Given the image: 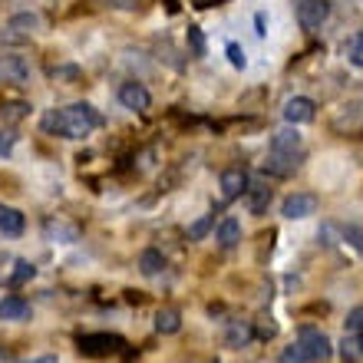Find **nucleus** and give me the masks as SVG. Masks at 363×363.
I'll return each instance as SVG.
<instances>
[{"instance_id": "f257e3e1", "label": "nucleus", "mask_w": 363, "mask_h": 363, "mask_svg": "<svg viewBox=\"0 0 363 363\" xmlns=\"http://www.w3.org/2000/svg\"><path fill=\"white\" fill-rule=\"evenodd\" d=\"M40 125H43V133L60 135V139H83V135L96 133L103 125V116L89 103H73L67 109H50L40 119Z\"/></svg>"}, {"instance_id": "f03ea898", "label": "nucleus", "mask_w": 363, "mask_h": 363, "mask_svg": "<svg viewBox=\"0 0 363 363\" xmlns=\"http://www.w3.org/2000/svg\"><path fill=\"white\" fill-rule=\"evenodd\" d=\"M330 133L344 135V139H363V99L337 106L330 116Z\"/></svg>"}, {"instance_id": "7ed1b4c3", "label": "nucleus", "mask_w": 363, "mask_h": 363, "mask_svg": "<svg viewBox=\"0 0 363 363\" xmlns=\"http://www.w3.org/2000/svg\"><path fill=\"white\" fill-rule=\"evenodd\" d=\"M297 347L304 350L307 363H327L334 357V347H330V337L324 330H314V327H304L301 337H297Z\"/></svg>"}, {"instance_id": "20e7f679", "label": "nucleus", "mask_w": 363, "mask_h": 363, "mask_svg": "<svg viewBox=\"0 0 363 363\" xmlns=\"http://www.w3.org/2000/svg\"><path fill=\"white\" fill-rule=\"evenodd\" d=\"M125 340L119 334H83L77 340V350L83 357H113V354H123Z\"/></svg>"}, {"instance_id": "39448f33", "label": "nucleus", "mask_w": 363, "mask_h": 363, "mask_svg": "<svg viewBox=\"0 0 363 363\" xmlns=\"http://www.w3.org/2000/svg\"><path fill=\"white\" fill-rule=\"evenodd\" d=\"M317 208H320V201H317V195H311V191H294V195H287V199L281 201V215L291 221L311 218V215H317Z\"/></svg>"}, {"instance_id": "423d86ee", "label": "nucleus", "mask_w": 363, "mask_h": 363, "mask_svg": "<svg viewBox=\"0 0 363 363\" xmlns=\"http://www.w3.org/2000/svg\"><path fill=\"white\" fill-rule=\"evenodd\" d=\"M327 13H330V4H327V0H301V4H297V23L304 30H320Z\"/></svg>"}, {"instance_id": "0eeeda50", "label": "nucleus", "mask_w": 363, "mask_h": 363, "mask_svg": "<svg viewBox=\"0 0 363 363\" xmlns=\"http://www.w3.org/2000/svg\"><path fill=\"white\" fill-rule=\"evenodd\" d=\"M0 83H13V86L30 83V63L23 57H0Z\"/></svg>"}, {"instance_id": "6e6552de", "label": "nucleus", "mask_w": 363, "mask_h": 363, "mask_svg": "<svg viewBox=\"0 0 363 363\" xmlns=\"http://www.w3.org/2000/svg\"><path fill=\"white\" fill-rule=\"evenodd\" d=\"M119 103H123L125 109H133V113H145V109L152 106V96H149V89H145L143 83H123V86H119Z\"/></svg>"}, {"instance_id": "1a4fd4ad", "label": "nucleus", "mask_w": 363, "mask_h": 363, "mask_svg": "<svg viewBox=\"0 0 363 363\" xmlns=\"http://www.w3.org/2000/svg\"><path fill=\"white\" fill-rule=\"evenodd\" d=\"M314 116H317V106H314V99H307V96H291L284 103V119L291 125L311 123Z\"/></svg>"}, {"instance_id": "9d476101", "label": "nucleus", "mask_w": 363, "mask_h": 363, "mask_svg": "<svg viewBox=\"0 0 363 363\" xmlns=\"http://www.w3.org/2000/svg\"><path fill=\"white\" fill-rule=\"evenodd\" d=\"M271 152H284V155H304V139L297 129H277L271 135Z\"/></svg>"}, {"instance_id": "9b49d317", "label": "nucleus", "mask_w": 363, "mask_h": 363, "mask_svg": "<svg viewBox=\"0 0 363 363\" xmlns=\"http://www.w3.org/2000/svg\"><path fill=\"white\" fill-rule=\"evenodd\" d=\"M304 155H284V152H271L268 162H264V172L277 175V179H291L297 172V165H301Z\"/></svg>"}, {"instance_id": "f8f14e48", "label": "nucleus", "mask_w": 363, "mask_h": 363, "mask_svg": "<svg viewBox=\"0 0 363 363\" xmlns=\"http://www.w3.org/2000/svg\"><path fill=\"white\" fill-rule=\"evenodd\" d=\"M251 340H255V324H251V320H231L228 330H225V347L241 350V347H248Z\"/></svg>"}, {"instance_id": "ddd939ff", "label": "nucleus", "mask_w": 363, "mask_h": 363, "mask_svg": "<svg viewBox=\"0 0 363 363\" xmlns=\"http://www.w3.org/2000/svg\"><path fill=\"white\" fill-rule=\"evenodd\" d=\"M245 189H248V175L241 169H225L221 172V195L225 199H238V195H245Z\"/></svg>"}, {"instance_id": "4468645a", "label": "nucleus", "mask_w": 363, "mask_h": 363, "mask_svg": "<svg viewBox=\"0 0 363 363\" xmlns=\"http://www.w3.org/2000/svg\"><path fill=\"white\" fill-rule=\"evenodd\" d=\"M23 228H27L23 211L10 208V205H0V231H4V235H10V238H17V235H23Z\"/></svg>"}, {"instance_id": "2eb2a0df", "label": "nucleus", "mask_w": 363, "mask_h": 363, "mask_svg": "<svg viewBox=\"0 0 363 363\" xmlns=\"http://www.w3.org/2000/svg\"><path fill=\"white\" fill-rule=\"evenodd\" d=\"M245 195H248V211H251V215H264V211H268V205H271V189H268V185H261V182H255V185H251V182H248Z\"/></svg>"}, {"instance_id": "dca6fc26", "label": "nucleus", "mask_w": 363, "mask_h": 363, "mask_svg": "<svg viewBox=\"0 0 363 363\" xmlns=\"http://www.w3.org/2000/svg\"><path fill=\"white\" fill-rule=\"evenodd\" d=\"M27 317H30V304L23 297L10 294L0 301V320H27Z\"/></svg>"}, {"instance_id": "f3484780", "label": "nucleus", "mask_w": 363, "mask_h": 363, "mask_svg": "<svg viewBox=\"0 0 363 363\" xmlns=\"http://www.w3.org/2000/svg\"><path fill=\"white\" fill-rule=\"evenodd\" d=\"M139 271H143L145 277H155V274H162V271H165V258H162V251H155V248H145L143 255H139Z\"/></svg>"}, {"instance_id": "a211bd4d", "label": "nucleus", "mask_w": 363, "mask_h": 363, "mask_svg": "<svg viewBox=\"0 0 363 363\" xmlns=\"http://www.w3.org/2000/svg\"><path fill=\"white\" fill-rule=\"evenodd\" d=\"M155 330L159 334H179L182 330V314L175 307H162L159 314H155Z\"/></svg>"}, {"instance_id": "6ab92c4d", "label": "nucleus", "mask_w": 363, "mask_h": 363, "mask_svg": "<svg viewBox=\"0 0 363 363\" xmlns=\"http://www.w3.org/2000/svg\"><path fill=\"white\" fill-rule=\"evenodd\" d=\"M238 241H241V225L235 218H225L218 225V245L221 248H238Z\"/></svg>"}, {"instance_id": "aec40b11", "label": "nucleus", "mask_w": 363, "mask_h": 363, "mask_svg": "<svg viewBox=\"0 0 363 363\" xmlns=\"http://www.w3.org/2000/svg\"><path fill=\"white\" fill-rule=\"evenodd\" d=\"M47 235L50 238H57V241H63V245H69V241L79 238V231L73 228V225H63V221H47Z\"/></svg>"}, {"instance_id": "412c9836", "label": "nucleus", "mask_w": 363, "mask_h": 363, "mask_svg": "<svg viewBox=\"0 0 363 363\" xmlns=\"http://www.w3.org/2000/svg\"><path fill=\"white\" fill-rule=\"evenodd\" d=\"M7 27H10V30H17V33H23V37H27V33H33V30L40 27V17H37V13H17V17H10Z\"/></svg>"}, {"instance_id": "4be33fe9", "label": "nucleus", "mask_w": 363, "mask_h": 363, "mask_svg": "<svg viewBox=\"0 0 363 363\" xmlns=\"http://www.w3.org/2000/svg\"><path fill=\"white\" fill-rule=\"evenodd\" d=\"M344 53H347V60H350L354 67H360V69H363V33H354V37L347 40Z\"/></svg>"}, {"instance_id": "5701e85b", "label": "nucleus", "mask_w": 363, "mask_h": 363, "mask_svg": "<svg viewBox=\"0 0 363 363\" xmlns=\"http://www.w3.org/2000/svg\"><path fill=\"white\" fill-rule=\"evenodd\" d=\"M211 225H215V215H201V218L189 228V241H201L211 231Z\"/></svg>"}, {"instance_id": "b1692460", "label": "nucleus", "mask_w": 363, "mask_h": 363, "mask_svg": "<svg viewBox=\"0 0 363 363\" xmlns=\"http://www.w3.org/2000/svg\"><path fill=\"white\" fill-rule=\"evenodd\" d=\"M340 354H344V360H357V357H363L357 334H347V337H344V344H340Z\"/></svg>"}, {"instance_id": "393cba45", "label": "nucleus", "mask_w": 363, "mask_h": 363, "mask_svg": "<svg viewBox=\"0 0 363 363\" xmlns=\"http://www.w3.org/2000/svg\"><path fill=\"white\" fill-rule=\"evenodd\" d=\"M33 274H37V271H33V264H30V261H17V271L10 274V284L17 287V284H23V281H30Z\"/></svg>"}, {"instance_id": "a878e982", "label": "nucleus", "mask_w": 363, "mask_h": 363, "mask_svg": "<svg viewBox=\"0 0 363 363\" xmlns=\"http://www.w3.org/2000/svg\"><path fill=\"white\" fill-rule=\"evenodd\" d=\"M277 363H307V357H304V350H301L297 344H291V347H284V350H281Z\"/></svg>"}, {"instance_id": "bb28decb", "label": "nucleus", "mask_w": 363, "mask_h": 363, "mask_svg": "<svg viewBox=\"0 0 363 363\" xmlns=\"http://www.w3.org/2000/svg\"><path fill=\"white\" fill-rule=\"evenodd\" d=\"M340 235H344V241H350L357 251L363 255V228H357V225H347V228H340Z\"/></svg>"}, {"instance_id": "cd10ccee", "label": "nucleus", "mask_w": 363, "mask_h": 363, "mask_svg": "<svg viewBox=\"0 0 363 363\" xmlns=\"http://www.w3.org/2000/svg\"><path fill=\"white\" fill-rule=\"evenodd\" d=\"M344 327H347V334H357V330H363V304H360V307H354V311L347 314Z\"/></svg>"}, {"instance_id": "c85d7f7f", "label": "nucleus", "mask_w": 363, "mask_h": 363, "mask_svg": "<svg viewBox=\"0 0 363 363\" xmlns=\"http://www.w3.org/2000/svg\"><path fill=\"white\" fill-rule=\"evenodd\" d=\"M189 47L195 57H205V37H201L199 27H189Z\"/></svg>"}, {"instance_id": "c756f323", "label": "nucleus", "mask_w": 363, "mask_h": 363, "mask_svg": "<svg viewBox=\"0 0 363 363\" xmlns=\"http://www.w3.org/2000/svg\"><path fill=\"white\" fill-rule=\"evenodd\" d=\"M228 60H231V67H238V69H245V50L238 47V43H228Z\"/></svg>"}, {"instance_id": "7c9ffc66", "label": "nucleus", "mask_w": 363, "mask_h": 363, "mask_svg": "<svg viewBox=\"0 0 363 363\" xmlns=\"http://www.w3.org/2000/svg\"><path fill=\"white\" fill-rule=\"evenodd\" d=\"M13 143H17V135H13V133H0V155H10Z\"/></svg>"}, {"instance_id": "2f4dec72", "label": "nucleus", "mask_w": 363, "mask_h": 363, "mask_svg": "<svg viewBox=\"0 0 363 363\" xmlns=\"http://www.w3.org/2000/svg\"><path fill=\"white\" fill-rule=\"evenodd\" d=\"M274 334H277V327H274V324H261V327H258V337H261V340H271Z\"/></svg>"}, {"instance_id": "473e14b6", "label": "nucleus", "mask_w": 363, "mask_h": 363, "mask_svg": "<svg viewBox=\"0 0 363 363\" xmlns=\"http://www.w3.org/2000/svg\"><path fill=\"white\" fill-rule=\"evenodd\" d=\"M0 363H13V354H10L7 347H0Z\"/></svg>"}, {"instance_id": "72a5a7b5", "label": "nucleus", "mask_w": 363, "mask_h": 363, "mask_svg": "<svg viewBox=\"0 0 363 363\" xmlns=\"http://www.w3.org/2000/svg\"><path fill=\"white\" fill-rule=\"evenodd\" d=\"M215 4H221V0H195V7H215Z\"/></svg>"}, {"instance_id": "f704fd0d", "label": "nucleus", "mask_w": 363, "mask_h": 363, "mask_svg": "<svg viewBox=\"0 0 363 363\" xmlns=\"http://www.w3.org/2000/svg\"><path fill=\"white\" fill-rule=\"evenodd\" d=\"M27 363H57V357H40V360H27Z\"/></svg>"}, {"instance_id": "c9c22d12", "label": "nucleus", "mask_w": 363, "mask_h": 363, "mask_svg": "<svg viewBox=\"0 0 363 363\" xmlns=\"http://www.w3.org/2000/svg\"><path fill=\"white\" fill-rule=\"evenodd\" d=\"M357 340H360V350H363V330H357Z\"/></svg>"}]
</instances>
